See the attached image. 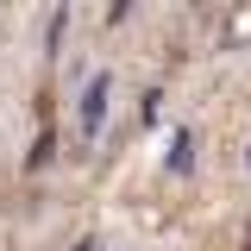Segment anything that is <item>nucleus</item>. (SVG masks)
Masks as SVG:
<instances>
[{
	"mask_svg": "<svg viewBox=\"0 0 251 251\" xmlns=\"http://www.w3.org/2000/svg\"><path fill=\"white\" fill-rule=\"evenodd\" d=\"M107 94H113V82L94 75L88 88H82V100H75V138H82V145H94L100 126H107Z\"/></svg>",
	"mask_w": 251,
	"mask_h": 251,
	"instance_id": "f257e3e1",
	"label": "nucleus"
},
{
	"mask_svg": "<svg viewBox=\"0 0 251 251\" xmlns=\"http://www.w3.org/2000/svg\"><path fill=\"white\" fill-rule=\"evenodd\" d=\"M195 163V132H176L170 138V170H188Z\"/></svg>",
	"mask_w": 251,
	"mask_h": 251,
	"instance_id": "f03ea898",
	"label": "nucleus"
},
{
	"mask_svg": "<svg viewBox=\"0 0 251 251\" xmlns=\"http://www.w3.org/2000/svg\"><path fill=\"white\" fill-rule=\"evenodd\" d=\"M50 145H57V138H50V120H44V132H38V145H31V157H25L31 170H38V163H50Z\"/></svg>",
	"mask_w": 251,
	"mask_h": 251,
	"instance_id": "7ed1b4c3",
	"label": "nucleus"
}]
</instances>
